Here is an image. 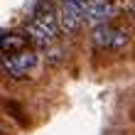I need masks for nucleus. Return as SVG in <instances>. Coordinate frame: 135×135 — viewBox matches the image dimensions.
<instances>
[{
  "mask_svg": "<svg viewBox=\"0 0 135 135\" xmlns=\"http://www.w3.org/2000/svg\"><path fill=\"white\" fill-rule=\"evenodd\" d=\"M91 39L93 44L98 47V49H123L125 44H128V32H123V30H118L113 25H96L91 32Z\"/></svg>",
  "mask_w": 135,
  "mask_h": 135,
  "instance_id": "1",
  "label": "nucleus"
},
{
  "mask_svg": "<svg viewBox=\"0 0 135 135\" xmlns=\"http://www.w3.org/2000/svg\"><path fill=\"white\" fill-rule=\"evenodd\" d=\"M32 25H37L42 32L47 35L54 42V37L59 35V17H57V10L52 7L49 0H42V3H37V7L32 10Z\"/></svg>",
  "mask_w": 135,
  "mask_h": 135,
  "instance_id": "2",
  "label": "nucleus"
},
{
  "mask_svg": "<svg viewBox=\"0 0 135 135\" xmlns=\"http://www.w3.org/2000/svg\"><path fill=\"white\" fill-rule=\"evenodd\" d=\"M3 66H5V71H7L12 79H27L30 69L37 66V54L22 49V52H17V54L5 57V59H3Z\"/></svg>",
  "mask_w": 135,
  "mask_h": 135,
  "instance_id": "3",
  "label": "nucleus"
},
{
  "mask_svg": "<svg viewBox=\"0 0 135 135\" xmlns=\"http://www.w3.org/2000/svg\"><path fill=\"white\" fill-rule=\"evenodd\" d=\"M118 5L113 0H96V3H84L81 10V20L84 22H98V25H106L110 17H115Z\"/></svg>",
  "mask_w": 135,
  "mask_h": 135,
  "instance_id": "4",
  "label": "nucleus"
},
{
  "mask_svg": "<svg viewBox=\"0 0 135 135\" xmlns=\"http://www.w3.org/2000/svg\"><path fill=\"white\" fill-rule=\"evenodd\" d=\"M81 10H84V0H64L61 10L57 12V17H59V30L76 32V30L84 25V20H81Z\"/></svg>",
  "mask_w": 135,
  "mask_h": 135,
  "instance_id": "5",
  "label": "nucleus"
},
{
  "mask_svg": "<svg viewBox=\"0 0 135 135\" xmlns=\"http://www.w3.org/2000/svg\"><path fill=\"white\" fill-rule=\"evenodd\" d=\"M27 47V37H22V35H3V39H0V52L3 54H17L22 52Z\"/></svg>",
  "mask_w": 135,
  "mask_h": 135,
  "instance_id": "6",
  "label": "nucleus"
},
{
  "mask_svg": "<svg viewBox=\"0 0 135 135\" xmlns=\"http://www.w3.org/2000/svg\"><path fill=\"white\" fill-rule=\"evenodd\" d=\"M27 42H32L35 47H49V44H52V39L47 37V35H44L37 25L27 22Z\"/></svg>",
  "mask_w": 135,
  "mask_h": 135,
  "instance_id": "7",
  "label": "nucleus"
},
{
  "mask_svg": "<svg viewBox=\"0 0 135 135\" xmlns=\"http://www.w3.org/2000/svg\"><path fill=\"white\" fill-rule=\"evenodd\" d=\"M7 108L15 113V120H17L20 125H25V113H22V108L17 106V103H7Z\"/></svg>",
  "mask_w": 135,
  "mask_h": 135,
  "instance_id": "8",
  "label": "nucleus"
},
{
  "mask_svg": "<svg viewBox=\"0 0 135 135\" xmlns=\"http://www.w3.org/2000/svg\"><path fill=\"white\" fill-rule=\"evenodd\" d=\"M130 7H133V15H135V0H133V5H130Z\"/></svg>",
  "mask_w": 135,
  "mask_h": 135,
  "instance_id": "9",
  "label": "nucleus"
},
{
  "mask_svg": "<svg viewBox=\"0 0 135 135\" xmlns=\"http://www.w3.org/2000/svg\"><path fill=\"white\" fill-rule=\"evenodd\" d=\"M0 135H3V125H0Z\"/></svg>",
  "mask_w": 135,
  "mask_h": 135,
  "instance_id": "10",
  "label": "nucleus"
}]
</instances>
